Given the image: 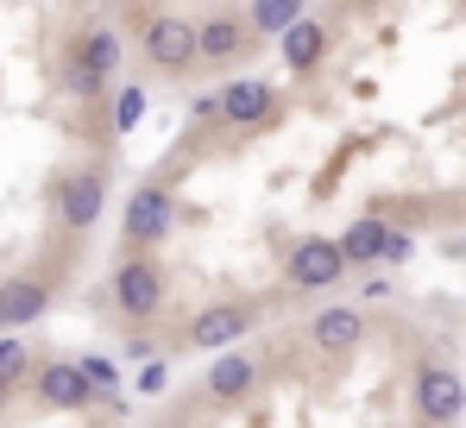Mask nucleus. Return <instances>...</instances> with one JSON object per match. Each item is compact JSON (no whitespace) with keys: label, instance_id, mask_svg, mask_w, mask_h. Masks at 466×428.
<instances>
[{"label":"nucleus","instance_id":"obj_1","mask_svg":"<svg viewBox=\"0 0 466 428\" xmlns=\"http://www.w3.org/2000/svg\"><path fill=\"white\" fill-rule=\"evenodd\" d=\"M284 278H290L297 290H334L340 278H347V259H340V246H334V239L309 233V239H297V246H290Z\"/></svg>","mask_w":466,"mask_h":428},{"label":"nucleus","instance_id":"obj_2","mask_svg":"<svg viewBox=\"0 0 466 428\" xmlns=\"http://www.w3.org/2000/svg\"><path fill=\"white\" fill-rule=\"evenodd\" d=\"M114 309L127 321H152L157 309H164V271H157L152 259H127L114 271Z\"/></svg>","mask_w":466,"mask_h":428},{"label":"nucleus","instance_id":"obj_3","mask_svg":"<svg viewBox=\"0 0 466 428\" xmlns=\"http://www.w3.org/2000/svg\"><path fill=\"white\" fill-rule=\"evenodd\" d=\"M252 321H258V302H215V309H202L196 321H189V347H221L233 353L246 334H252Z\"/></svg>","mask_w":466,"mask_h":428},{"label":"nucleus","instance_id":"obj_4","mask_svg":"<svg viewBox=\"0 0 466 428\" xmlns=\"http://www.w3.org/2000/svg\"><path fill=\"white\" fill-rule=\"evenodd\" d=\"M120 233H127L133 259H139V246H157V239L170 233V189H164V183H139V189L127 196V220H120Z\"/></svg>","mask_w":466,"mask_h":428},{"label":"nucleus","instance_id":"obj_5","mask_svg":"<svg viewBox=\"0 0 466 428\" xmlns=\"http://www.w3.org/2000/svg\"><path fill=\"white\" fill-rule=\"evenodd\" d=\"M101 209H107V177L101 170H76V177L57 183V220L70 233H88L101 220Z\"/></svg>","mask_w":466,"mask_h":428},{"label":"nucleus","instance_id":"obj_6","mask_svg":"<svg viewBox=\"0 0 466 428\" xmlns=\"http://www.w3.org/2000/svg\"><path fill=\"white\" fill-rule=\"evenodd\" d=\"M114 70H120V38H114V25H95V32H88V38L76 45V64H70V82H76L82 95H101Z\"/></svg>","mask_w":466,"mask_h":428},{"label":"nucleus","instance_id":"obj_7","mask_svg":"<svg viewBox=\"0 0 466 428\" xmlns=\"http://www.w3.org/2000/svg\"><path fill=\"white\" fill-rule=\"evenodd\" d=\"M416 410H422V423H454L466 410V384L448 372V365H422L416 372Z\"/></svg>","mask_w":466,"mask_h":428},{"label":"nucleus","instance_id":"obj_8","mask_svg":"<svg viewBox=\"0 0 466 428\" xmlns=\"http://www.w3.org/2000/svg\"><path fill=\"white\" fill-rule=\"evenodd\" d=\"M146 57H152L157 70H189L196 64V25L189 19H177V13H164V19H152L146 25Z\"/></svg>","mask_w":466,"mask_h":428},{"label":"nucleus","instance_id":"obj_9","mask_svg":"<svg viewBox=\"0 0 466 428\" xmlns=\"http://www.w3.org/2000/svg\"><path fill=\"white\" fill-rule=\"evenodd\" d=\"M215 101H221V120H228V127H258V120H271V114H278V88H271V82H258V76H246V82L221 88Z\"/></svg>","mask_w":466,"mask_h":428},{"label":"nucleus","instance_id":"obj_10","mask_svg":"<svg viewBox=\"0 0 466 428\" xmlns=\"http://www.w3.org/2000/svg\"><path fill=\"white\" fill-rule=\"evenodd\" d=\"M38 397H45L51 410H88V403H95V391H88V378L76 372V359H51V365L38 372Z\"/></svg>","mask_w":466,"mask_h":428},{"label":"nucleus","instance_id":"obj_11","mask_svg":"<svg viewBox=\"0 0 466 428\" xmlns=\"http://www.w3.org/2000/svg\"><path fill=\"white\" fill-rule=\"evenodd\" d=\"M309 341L321 353H353V347L366 341V315H360V309H321L309 321Z\"/></svg>","mask_w":466,"mask_h":428},{"label":"nucleus","instance_id":"obj_12","mask_svg":"<svg viewBox=\"0 0 466 428\" xmlns=\"http://www.w3.org/2000/svg\"><path fill=\"white\" fill-rule=\"evenodd\" d=\"M252 378H258V359H252V353H221L215 365H208L202 391H208L215 403H233V397H246V391H252Z\"/></svg>","mask_w":466,"mask_h":428},{"label":"nucleus","instance_id":"obj_13","mask_svg":"<svg viewBox=\"0 0 466 428\" xmlns=\"http://www.w3.org/2000/svg\"><path fill=\"white\" fill-rule=\"evenodd\" d=\"M45 309H51V284H38V278H19V284L0 290V328H25Z\"/></svg>","mask_w":466,"mask_h":428},{"label":"nucleus","instance_id":"obj_14","mask_svg":"<svg viewBox=\"0 0 466 428\" xmlns=\"http://www.w3.org/2000/svg\"><path fill=\"white\" fill-rule=\"evenodd\" d=\"M246 51V25L239 19H208L196 25V64H233Z\"/></svg>","mask_w":466,"mask_h":428},{"label":"nucleus","instance_id":"obj_15","mask_svg":"<svg viewBox=\"0 0 466 428\" xmlns=\"http://www.w3.org/2000/svg\"><path fill=\"white\" fill-rule=\"evenodd\" d=\"M385 233H390L385 220H372V214H366V220H353L334 246H340V259H347V265H372V259H385Z\"/></svg>","mask_w":466,"mask_h":428},{"label":"nucleus","instance_id":"obj_16","mask_svg":"<svg viewBox=\"0 0 466 428\" xmlns=\"http://www.w3.org/2000/svg\"><path fill=\"white\" fill-rule=\"evenodd\" d=\"M321 57H328V32H321L315 19H297V25L284 32V64H290V70H315Z\"/></svg>","mask_w":466,"mask_h":428},{"label":"nucleus","instance_id":"obj_17","mask_svg":"<svg viewBox=\"0 0 466 428\" xmlns=\"http://www.w3.org/2000/svg\"><path fill=\"white\" fill-rule=\"evenodd\" d=\"M246 19H252V32H290V25H297V19H309V13H303L297 0H252V13H246Z\"/></svg>","mask_w":466,"mask_h":428},{"label":"nucleus","instance_id":"obj_18","mask_svg":"<svg viewBox=\"0 0 466 428\" xmlns=\"http://www.w3.org/2000/svg\"><path fill=\"white\" fill-rule=\"evenodd\" d=\"M25 372H32V353H25L19 341H6V334H0V391H13Z\"/></svg>","mask_w":466,"mask_h":428},{"label":"nucleus","instance_id":"obj_19","mask_svg":"<svg viewBox=\"0 0 466 428\" xmlns=\"http://www.w3.org/2000/svg\"><path fill=\"white\" fill-rule=\"evenodd\" d=\"M146 120V88H120V107H114V127L120 133H133Z\"/></svg>","mask_w":466,"mask_h":428},{"label":"nucleus","instance_id":"obj_20","mask_svg":"<svg viewBox=\"0 0 466 428\" xmlns=\"http://www.w3.org/2000/svg\"><path fill=\"white\" fill-rule=\"evenodd\" d=\"M76 372L88 378V391H95V397H107V391H114V365H107V359H76Z\"/></svg>","mask_w":466,"mask_h":428},{"label":"nucleus","instance_id":"obj_21","mask_svg":"<svg viewBox=\"0 0 466 428\" xmlns=\"http://www.w3.org/2000/svg\"><path fill=\"white\" fill-rule=\"evenodd\" d=\"M454 252H461V259H466V233H461V246H454Z\"/></svg>","mask_w":466,"mask_h":428},{"label":"nucleus","instance_id":"obj_22","mask_svg":"<svg viewBox=\"0 0 466 428\" xmlns=\"http://www.w3.org/2000/svg\"><path fill=\"white\" fill-rule=\"evenodd\" d=\"M164 428H177V423H164Z\"/></svg>","mask_w":466,"mask_h":428},{"label":"nucleus","instance_id":"obj_23","mask_svg":"<svg viewBox=\"0 0 466 428\" xmlns=\"http://www.w3.org/2000/svg\"><path fill=\"white\" fill-rule=\"evenodd\" d=\"M0 334H6V328H0Z\"/></svg>","mask_w":466,"mask_h":428}]
</instances>
